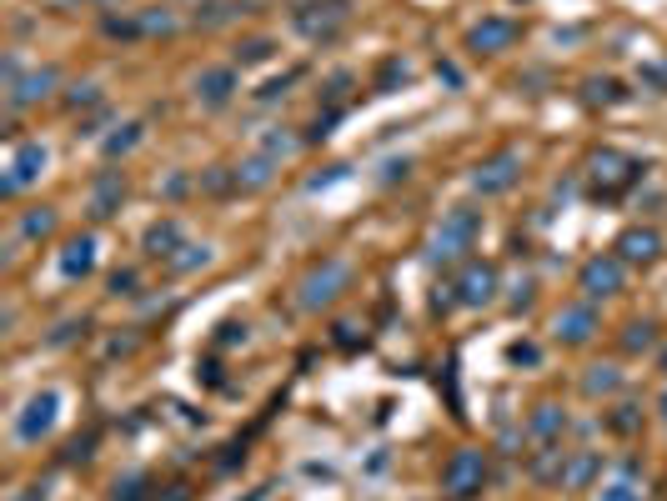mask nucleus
Instances as JSON below:
<instances>
[{
	"label": "nucleus",
	"instance_id": "1",
	"mask_svg": "<svg viewBox=\"0 0 667 501\" xmlns=\"http://www.w3.org/2000/svg\"><path fill=\"white\" fill-rule=\"evenodd\" d=\"M477 236H482V211L477 206H452L442 216V226L432 231V241H427V266H442V271L447 266H467Z\"/></svg>",
	"mask_w": 667,
	"mask_h": 501
},
{
	"label": "nucleus",
	"instance_id": "2",
	"mask_svg": "<svg viewBox=\"0 0 667 501\" xmlns=\"http://www.w3.org/2000/svg\"><path fill=\"white\" fill-rule=\"evenodd\" d=\"M347 286H352V261L347 256H326L296 281V306L301 311H326Z\"/></svg>",
	"mask_w": 667,
	"mask_h": 501
},
{
	"label": "nucleus",
	"instance_id": "3",
	"mask_svg": "<svg viewBox=\"0 0 667 501\" xmlns=\"http://www.w3.org/2000/svg\"><path fill=\"white\" fill-rule=\"evenodd\" d=\"M587 176H592V186H597V196H622V191H632L642 176H647V166L637 161V156H627V151H612V146H602V151H592V161H587Z\"/></svg>",
	"mask_w": 667,
	"mask_h": 501
},
{
	"label": "nucleus",
	"instance_id": "4",
	"mask_svg": "<svg viewBox=\"0 0 667 501\" xmlns=\"http://www.w3.org/2000/svg\"><path fill=\"white\" fill-rule=\"evenodd\" d=\"M482 486H487V451L482 446H457L442 466V491L452 501H472V496H482Z\"/></svg>",
	"mask_w": 667,
	"mask_h": 501
},
{
	"label": "nucleus",
	"instance_id": "5",
	"mask_svg": "<svg viewBox=\"0 0 667 501\" xmlns=\"http://www.w3.org/2000/svg\"><path fill=\"white\" fill-rule=\"evenodd\" d=\"M347 21H352V6H347V0H306V6L291 11V26H296L306 41H321V46L337 41Z\"/></svg>",
	"mask_w": 667,
	"mask_h": 501
},
{
	"label": "nucleus",
	"instance_id": "6",
	"mask_svg": "<svg viewBox=\"0 0 667 501\" xmlns=\"http://www.w3.org/2000/svg\"><path fill=\"white\" fill-rule=\"evenodd\" d=\"M46 166H51V151H46L41 141H21V146L11 151V161H6V176H0V196L16 201L21 191H31V186L46 176Z\"/></svg>",
	"mask_w": 667,
	"mask_h": 501
},
{
	"label": "nucleus",
	"instance_id": "7",
	"mask_svg": "<svg viewBox=\"0 0 667 501\" xmlns=\"http://www.w3.org/2000/svg\"><path fill=\"white\" fill-rule=\"evenodd\" d=\"M622 281H627V266H622L617 251L592 256V261H582V271H577V291H582V301H607V296L622 291Z\"/></svg>",
	"mask_w": 667,
	"mask_h": 501
},
{
	"label": "nucleus",
	"instance_id": "8",
	"mask_svg": "<svg viewBox=\"0 0 667 501\" xmlns=\"http://www.w3.org/2000/svg\"><path fill=\"white\" fill-rule=\"evenodd\" d=\"M56 421H61V391H36L21 406V416H16V441L21 446H36L41 436L56 431Z\"/></svg>",
	"mask_w": 667,
	"mask_h": 501
},
{
	"label": "nucleus",
	"instance_id": "9",
	"mask_svg": "<svg viewBox=\"0 0 667 501\" xmlns=\"http://www.w3.org/2000/svg\"><path fill=\"white\" fill-rule=\"evenodd\" d=\"M522 181V151H497L472 171V191L477 196H507Z\"/></svg>",
	"mask_w": 667,
	"mask_h": 501
},
{
	"label": "nucleus",
	"instance_id": "10",
	"mask_svg": "<svg viewBox=\"0 0 667 501\" xmlns=\"http://www.w3.org/2000/svg\"><path fill=\"white\" fill-rule=\"evenodd\" d=\"M597 301H567L557 316H552V336L562 341V346H587L592 336H597Z\"/></svg>",
	"mask_w": 667,
	"mask_h": 501
},
{
	"label": "nucleus",
	"instance_id": "11",
	"mask_svg": "<svg viewBox=\"0 0 667 501\" xmlns=\"http://www.w3.org/2000/svg\"><path fill=\"white\" fill-rule=\"evenodd\" d=\"M517 36H522V26H517L512 16H482V21L467 31V51H477V56H502V51L517 46Z\"/></svg>",
	"mask_w": 667,
	"mask_h": 501
},
{
	"label": "nucleus",
	"instance_id": "12",
	"mask_svg": "<svg viewBox=\"0 0 667 501\" xmlns=\"http://www.w3.org/2000/svg\"><path fill=\"white\" fill-rule=\"evenodd\" d=\"M457 301L462 306H492L497 301V266L492 261H467V266H457Z\"/></svg>",
	"mask_w": 667,
	"mask_h": 501
},
{
	"label": "nucleus",
	"instance_id": "13",
	"mask_svg": "<svg viewBox=\"0 0 667 501\" xmlns=\"http://www.w3.org/2000/svg\"><path fill=\"white\" fill-rule=\"evenodd\" d=\"M56 86H61L56 66H36V71H26V76L6 91V106H11V111H31V106L51 101V96H56Z\"/></svg>",
	"mask_w": 667,
	"mask_h": 501
},
{
	"label": "nucleus",
	"instance_id": "14",
	"mask_svg": "<svg viewBox=\"0 0 667 501\" xmlns=\"http://www.w3.org/2000/svg\"><path fill=\"white\" fill-rule=\"evenodd\" d=\"M236 91H241V76H236V66H206V71L196 76V101H201L206 111H221V106H231V101H236Z\"/></svg>",
	"mask_w": 667,
	"mask_h": 501
},
{
	"label": "nucleus",
	"instance_id": "15",
	"mask_svg": "<svg viewBox=\"0 0 667 501\" xmlns=\"http://www.w3.org/2000/svg\"><path fill=\"white\" fill-rule=\"evenodd\" d=\"M612 251L622 256V266H652V261L662 256V231H657V226H627V231L612 241Z\"/></svg>",
	"mask_w": 667,
	"mask_h": 501
},
{
	"label": "nucleus",
	"instance_id": "16",
	"mask_svg": "<svg viewBox=\"0 0 667 501\" xmlns=\"http://www.w3.org/2000/svg\"><path fill=\"white\" fill-rule=\"evenodd\" d=\"M121 201H126V176H121V171H101V176L91 181L86 211H91V221H111V216L121 211Z\"/></svg>",
	"mask_w": 667,
	"mask_h": 501
},
{
	"label": "nucleus",
	"instance_id": "17",
	"mask_svg": "<svg viewBox=\"0 0 667 501\" xmlns=\"http://www.w3.org/2000/svg\"><path fill=\"white\" fill-rule=\"evenodd\" d=\"M141 246H146V256H151V261H166V266H171V261L186 251V231H181V221H171V216H166V221H151V226H146Z\"/></svg>",
	"mask_w": 667,
	"mask_h": 501
},
{
	"label": "nucleus",
	"instance_id": "18",
	"mask_svg": "<svg viewBox=\"0 0 667 501\" xmlns=\"http://www.w3.org/2000/svg\"><path fill=\"white\" fill-rule=\"evenodd\" d=\"M562 431H567V411L557 401H537L532 416H527V436L537 446H552V441H562Z\"/></svg>",
	"mask_w": 667,
	"mask_h": 501
},
{
	"label": "nucleus",
	"instance_id": "19",
	"mask_svg": "<svg viewBox=\"0 0 667 501\" xmlns=\"http://www.w3.org/2000/svg\"><path fill=\"white\" fill-rule=\"evenodd\" d=\"M56 266H61L66 281H86V276L96 271V236H71Z\"/></svg>",
	"mask_w": 667,
	"mask_h": 501
},
{
	"label": "nucleus",
	"instance_id": "20",
	"mask_svg": "<svg viewBox=\"0 0 667 501\" xmlns=\"http://www.w3.org/2000/svg\"><path fill=\"white\" fill-rule=\"evenodd\" d=\"M597 476H602V456L597 451H567V466H562V486L567 491H587Z\"/></svg>",
	"mask_w": 667,
	"mask_h": 501
},
{
	"label": "nucleus",
	"instance_id": "21",
	"mask_svg": "<svg viewBox=\"0 0 667 501\" xmlns=\"http://www.w3.org/2000/svg\"><path fill=\"white\" fill-rule=\"evenodd\" d=\"M141 141H146V121H121V126L101 141V156H106V161H121V156H131Z\"/></svg>",
	"mask_w": 667,
	"mask_h": 501
},
{
	"label": "nucleus",
	"instance_id": "22",
	"mask_svg": "<svg viewBox=\"0 0 667 501\" xmlns=\"http://www.w3.org/2000/svg\"><path fill=\"white\" fill-rule=\"evenodd\" d=\"M276 166H281V161L266 156V151H261V156H246V161L236 166V186H241V191H261V186H271Z\"/></svg>",
	"mask_w": 667,
	"mask_h": 501
},
{
	"label": "nucleus",
	"instance_id": "23",
	"mask_svg": "<svg viewBox=\"0 0 667 501\" xmlns=\"http://www.w3.org/2000/svg\"><path fill=\"white\" fill-rule=\"evenodd\" d=\"M597 501H647V496H642L637 471H632V466H622L612 481H602V486H597Z\"/></svg>",
	"mask_w": 667,
	"mask_h": 501
},
{
	"label": "nucleus",
	"instance_id": "24",
	"mask_svg": "<svg viewBox=\"0 0 667 501\" xmlns=\"http://www.w3.org/2000/svg\"><path fill=\"white\" fill-rule=\"evenodd\" d=\"M582 391H587V396H617V391H622V371H617L612 361H597V366H587Z\"/></svg>",
	"mask_w": 667,
	"mask_h": 501
},
{
	"label": "nucleus",
	"instance_id": "25",
	"mask_svg": "<svg viewBox=\"0 0 667 501\" xmlns=\"http://www.w3.org/2000/svg\"><path fill=\"white\" fill-rule=\"evenodd\" d=\"M582 101H587V106H622L627 91H622L612 76H587V81H582Z\"/></svg>",
	"mask_w": 667,
	"mask_h": 501
},
{
	"label": "nucleus",
	"instance_id": "26",
	"mask_svg": "<svg viewBox=\"0 0 667 501\" xmlns=\"http://www.w3.org/2000/svg\"><path fill=\"white\" fill-rule=\"evenodd\" d=\"M562 466H567V451H562L557 441L542 446V451L532 456V476H537V481H557V486H562Z\"/></svg>",
	"mask_w": 667,
	"mask_h": 501
},
{
	"label": "nucleus",
	"instance_id": "27",
	"mask_svg": "<svg viewBox=\"0 0 667 501\" xmlns=\"http://www.w3.org/2000/svg\"><path fill=\"white\" fill-rule=\"evenodd\" d=\"M236 16H246V6H236V0H206V6L196 11V26L216 31V26H226V21H236Z\"/></svg>",
	"mask_w": 667,
	"mask_h": 501
},
{
	"label": "nucleus",
	"instance_id": "28",
	"mask_svg": "<svg viewBox=\"0 0 667 501\" xmlns=\"http://www.w3.org/2000/svg\"><path fill=\"white\" fill-rule=\"evenodd\" d=\"M51 231H56V211L51 206H36V211L21 216V241H46Z\"/></svg>",
	"mask_w": 667,
	"mask_h": 501
},
{
	"label": "nucleus",
	"instance_id": "29",
	"mask_svg": "<svg viewBox=\"0 0 667 501\" xmlns=\"http://www.w3.org/2000/svg\"><path fill=\"white\" fill-rule=\"evenodd\" d=\"M146 496H151V476L146 471L116 476V486H111V501H146Z\"/></svg>",
	"mask_w": 667,
	"mask_h": 501
},
{
	"label": "nucleus",
	"instance_id": "30",
	"mask_svg": "<svg viewBox=\"0 0 667 501\" xmlns=\"http://www.w3.org/2000/svg\"><path fill=\"white\" fill-rule=\"evenodd\" d=\"M101 31L111 36V41H141L146 31H141V16H101Z\"/></svg>",
	"mask_w": 667,
	"mask_h": 501
},
{
	"label": "nucleus",
	"instance_id": "31",
	"mask_svg": "<svg viewBox=\"0 0 667 501\" xmlns=\"http://www.w3.org/2000/svg\"><path fill=\"white\" fill-rule=\"evenodd\" d=\"M657 346V326L652 321H627V331H622V351H652Z\"/></svg>",
	"mask_w": 667,
	"mask_h": 501
},
{
	"label": "nucleus",
	"instance_id": "32",
	"mask_svg": "<svg viewBox=\"0 0 667 501\" xmlns=\"http://www.w3.org/2000/svg\"><path fill=\"white\" fill-rule=\"evenodd\" d=\"M61 106H66V111H91V106H101V86H96V81H76V86L61 96Z\"/></svg>",
	"mask_w": 667,
	"mask_h": 501
},
{
	"label": "nucleus",
	"instance_id": "33",
	"mask_svg": "<svg viewBox=\"0 0 667 501\" xmlns=\"http://www.w3.org/2000/svg\"><path fill=\"white\" fill-rule=\"evenodd\" d=\"M201 191H211V196L241 191V186H236V166H211V171H201Z\"/></svg>",
	"mask_w": 667,
	"mask_h": 501
},
{
	"label": "nucleus",
	"instance_id": "34",
	"mask_svg": "<svg viewBox=\"0 0 667 501\" xmlns=\"http://www.w3.org/2000/svg\"><path fill=\"white\" fill-rule=\"evenodd\" d=\"M141 31L146 36H176V16L166 6H151V11H141Z\"/></svg>",
	"mask_w": 667,
	"mask_h": 501
},
{
	"label": "nucleus",
	"instance_id": "35",
	"mask_svg": "<svg viewBox=\"0 0 667 501\" xmlns=\"http://www.w3.org/2000/svg\"><path fill=\"white\" fill-rule=\"evenodd\" d=\"M271 56H276V46H271L266 36H251V41L236 46V61H241V66H261V61H271Z\"/></svg>",
	"mask_w": 667,
	"mask_h": 501
},
{
	"label": "nucleus",
	"instance_id": "36",
	"mask_svg": "<svg viewBox=\"0 0 667 501\" xmlns=\"http://www.w3.org/2000/svg\"><path fill=\"white\" fill-rule=\"evenodd\" d=\"M607 426H612V431H622V436H632V431L642 426V401H622V406L607 416Z\"/></svg>",
	"mask_w": 667,
	"mask_h": 501
},
{
	"label": "nucleus",
	"instance_id": "37",
	"mask_svg": "<svg viewBox=\"0 0 667 501\" xmlns=\"http://www.w3.org/2000/svg\"><path fill=\"white\" fill-rule=\"evenodd\" d=\"M206 261H211V246H191V241H186V251L171 261V271H181V276H186V271H201Z\"/></svg>",
	"mask_w": 667,
	"mask_h": 501
},
{
	"label": "nucleus",
	"instance_id": "38",
	"mask_svg": "<svg viewBox=\"0 0 667 501\" xmlns=\"http://www.w3.org/2000/svg\"><path fill=\"white\" fill-rule=\"evenodd\" d=\"M357 86V76L352 71H337V76H331L326 81V101H331V111H342V101H347V91Z\"/></svg>",
	"mask_w": 667,
	"mask_h": 501
},
{
	"label": "nucleus",
	"instance_id": "39",
	"mask_svg": "<svg viewBox=\"0 0 667 501\" xmlns=\"http://www.w3.org/2000/svg\"><path fill=\"white\" fill-rule=\"evenodd\" d=\"M397 81H402V86L412 81V66H407V61H387V66H382V76H377V91H392Z\"/></svg>",
	"mask_w": 667,
	"mask_h": 501
},
{
	"label": "nucleus",
	"instance_id": "40",
	"mask_svg": "<svg viewBox=\"0 0 667 501\" xmlns=\"http://www.w3.org/2000/svg\"><path fill=\"white\" fill-rule=\"evenodd\" d=\"M296 146H301L296 136H281V131H271L261 151H266V156H276V161H286V156H296Z\"/></svg>",
	"mask_w": 667,
	"mask_h": 501
},
{
	"label": "nucleus",
	"instance_id": "41",
	"mask_svg": "<svg viewBox=\"0 0 667 501\" xmlns=\"http://www.w3.org/2000/svg\"><path fill=\"white\" fill-rule=\"evenodd\" d=\"M136 286H141V276L126 266V271H111V296H136Z\"/></svg>",
	"mask_w": 667,
	"mask_h": 501
},
{
	"label": "nucleus",
	"instance_id": "42",
	"mask_svg": "<svg viewBox=\"0 0 667 501\" xmlns=\"http://www.w3.org/2000/svg\"><path fill=\"white\" fill-rule=\"evenodd\" d=\"M452 306H462V301H457V281H442V286H437V296H432V311H437V316H447Z\"/></svg>",
	"mask_w": 667,
	"mask_h": 501
},
{
	"label": "nucleus",
	"instance_id": "43",
	"mask_svg": "<svg viewBox=\"0 0 667 501\" xmlns=\"http://www.w3.org/2000/svg\"><path fill=\"white\" fill-rule=\"evenodd\" d=\"M241 341H246V321H226L216 331V346H241Z\"/></svg>",
	"mask_w": 667,
	"mask_h": 501
},
{
	"label": "nucleus",
	"instance_id": "44",
	"mask_svg": "<svg viewBox=\"0 0 667 501\" xmlns=\"http://www.w3.org/2000/svg\"><path fill=\"white\" fill-rule=\"evenodd\" d=\"M507 356H512V366H537V361H542V351H537L532 341H517Z\"/></svg>",
	"mask_w": 667,
	"mask_h": 501
},
{
	"label": "nucleus",
	"instance_id": "45",
	"mask_svg": "<svg viewBox=\"0 0 667 501\" xmlns=\"http://www.w3.org/2000/svg\"><path fill=\"white\" fill-rule=\"evenodd\" d=\"M337 116H342V111H326V116H316V121H311V131H306V141H321V136H331Z\"/></svg>",
	"mask_w": 667,
	"mask_h": 501
},
{
	"label": "nucleus",
	"instance_id": "46",
	"mask_svg": "<svg viewBox=\"0 0 667 501\" xmlns=\"http://www.w3.org/2000/svg\"><path fill=\"white\" fill-rule=\"evenodd\" d=\"M76 331H86V316H81V321H61V326H56V336H51V346H66Z\"/></svg>",
	"mask_w": 667,
	"mask_h": 501
},
{
	"label": "nucleus",
	"instance_id": "47",
	"mask_svg": "<svg viewBox=\"0 0 667 501\" xmlns=\"http://www.w3.org/2000/svg\"><path fill=\"white\" fill-rule=\"evenodd\" d=\"M286 86H291V76H281V81H266V86L256 91V101H276V96H286Z\"/></svg>",
	"mask_w": 667,
	"mask_h": 501
},
{
	"label": "nucleus",
	"instance_id": "48",
	"mask_svg": "<svg viewBox=\"0 0 667 501\" xmlns=\"http://www.w3.org/2000/svg\"><path fill=\"white\" fill-rule=\"evenodd\" d=\"M91 441H96V436H81V441H71V446H66V461H86V456H91Z\"/></svg>",
	"mask_w": 667,
	"mask_h": 501
},
{
	"label": "nucleus",
	"instance_id": "49",
	"mask_svg": "<svg viewBox=\"0 0 667 501\" xmlns=\"http://www.w3.org/2000/svg\"><path fill=\"white\" fill-rule=\"evenodd\" d=\"M342 171H347V166H331V171H321V176H311V181H306V191H321V186H331V181H337Z\"/></svg>",
	"mask_w": 667,
	"mask_h": 501
},
{
	"label": "nucleus",
	"instance_id": "50",
	"mask_svg": "<svg viewBox=\"0 0 667 501\" xmlns=\"http://www.w3.org/2000/svg\"><path fill=\"white\" fill-rule=\"evenodd\" d=\"M357 341H362V336H357V321H342V326H337V346H357Z\"/></svg>",
	"mask_w": 667,
	"mask_h": 501
},
{
	"label": "nucleus",
	"instance_id": "51",
	"mask_svg": "<svg viewBox=\"0 0 667 501\" xmlns=\"http://www.w3.org/2000/svg\"><path fill=\"white\" fill-rule=\"evenodd\" d=\"M412 171V161H387L382 166V181H397V176H407Z\"/></svg>",
	"mask_w": 667,
	"mask_h": 501
},
{
	"label": "nucleus",
	"instance_id": "52",
	"mask_svg": "<svg viewBox=\"0 0 667 501\" xmlns=\"http://www.w3.org/2000/svg\"><path fill=\"white\" fill-rule=\"evenodd\" d=\"M106 121H111V111H101V116H91V121H86V126H81V136H96V131H101V126H106Z\"/></svg>",
	"mask_w": 667,
	"mask_h": 501
},
{
	"label": "nucleus",
	"instance_id": "53",
	"mask_svg": "<svg viewBox=\"0 0 667 501\" xmlns=\"http://www.w3.org/2000/svg\"><path fill=\"white\" fill-rule=\"evenodd\" d=\"M186 191H191L186 176H171V181H166V196H186Z\"/></svg>",
	"mask_w": 667,
	"mask_h": 501
},
{
	"label": "nucleus",
	"instance_id": "54",
	"mask_svg": "<svg viewBox=\"0 0 667 501\" xmlns=\"http://www.w3.org/2000/svg\"><path fill=\"white\" fill-rule=\"evenodd\" d=\"M437 76H442L447 86H462V71H457V66H437Z\"/></svg>",
	"mask_w": 667,
	"mask_h": 501
},
{
	"label": "nucleus",
	"instance_id": "55",
	"mask_svg": "<svg viewBox=\"0 0 667 501\" xmlns=\"http://www.w3.org/2000/svg\"><path fill=\"white\" fill-rule=\"evenodd\" d=\"M11 501H46V486H26L21 496H11Z\"/></svg>",
	"mask_w": 667,
	"mask_h": 501
},
{
	"label": "nucleus",
	"instance_id": "56",
	"mask_svg": "<svg viewBox=\"0 0 667 501\" xmlns=\"http://www.w3.org/2000/svg\"><path fill=\"white\" fill-rule=\"evenodd\" d=\"M657 416H662V421H667V386H662V391H657Z\"/></svg>",
	"mask_w": 667,
	"mask_h": 501
},
{
	"label": "nucleus",
	"instance_id": "57",
	"mask_svg": "<svg viewBox=\"0 0 667 501\" xmlns=\"http://www.w3.org/2000/svg\"><path fill=\"white\" fill-rule=\"evenodd\" d=\"M96 6H111V0H96Z\"/></svg>",
	"mask_w": 667,
	"mask_h": 501
}]
</instances>
